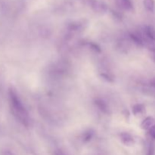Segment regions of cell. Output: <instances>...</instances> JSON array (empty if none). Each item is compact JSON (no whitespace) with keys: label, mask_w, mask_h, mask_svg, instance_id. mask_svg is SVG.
<instances>
[{"label":"cell","mask_w":155,"mask_h":155,"mask_svg":"<svg viewBox=\"0 0 155 155\" xmlns=\"http://www.w3.org/2000/svg\"><path fill=\"white\" fill-rule=\"evenodd\" d=\"M144 32L147 38H148L150 40L155 42V29L154 27L151 26H146L145 27Z\"/></svg>","instance_id":"6"},{"label":"cell","mask_w":155,"mask_h":155,"mask_svg":"<svg viewBox=\"0 0 155 155\" xmlns=\"http://www.w3.org/2000/svg\"><path fill=\"white\" fill-rule=\"evenodd\" d=\"M89 47H90L91 49L93 50L94 51H95V52H101V48H100V47L98 46L97 44L89 43Z\"/></svg>","instance_id":"12"},{"label":"cell","mask_w":155,"mask_h":155,"mask_svg":"<svg viewBox=\"0 0 155 155\" xmlns=\"http://www.w3.org/2000/svg\"><path fill=\"white\" fill-rule=\"evenodd\" d=\"M150 84H151V86H152L153 87L155 88V77L151 80V82H150Z\"/></svg>","instance_id":"15"},{"label":"cell","mask_w":155,"mask_h":155,"mask_svg":"<svg viewBox=\"0 0 155 155\" xmlns=\"http://www.w3.org/2000/svg\"><path fill=\"white\" fill-rule=\"evenodd\" d=\"M130 38L132 39V40L138 45H144V41L143 39L142 38V36H139L138 34H134V33H131L130 34Z\"/></svg>","instance_id":"8"},{"label":"cell","mask_w":155,"mask_h":155,"mask_svg":"<svg viewBox=\"0 0 155 155\" xmlns=\"http://www.w3.org/2000/svg\"><path fill=\"white\" fill-rule=\"evenodd\" d=\"M154 147L152 145H150L149 147H148V150H147L146 155H154Z\"/></svg>","instance_id":"13"},{"label":"cell","mask_w":155,"mask_h":155,"mask_svg":"<svg viewBox=\"0 0 155 155\" xmlns=\"http://www.w3.org/2000/svg\"><path fill=\"white\" fill-rule=\"evenodd\" d=\"M120 141L127 146H133L135 144V140L133 136L128 133H122L120 135Z\"/></svg>","instance_id":"3"},{"label":"cell","mask_w":155,"mask_h":155,"mask_svg":"<svg viewBox=\"0 0 155 155\" xmlns=\"http://www.w3.org/2000/svg\"><path fill=\"white\" fill-rule=\"evenodd\" d=\"M9 101H10L11 110L15 118L23 125L28 126L30 122L28 112L23 105L17 94L13 90L9 91Z\"/></svg>","instance_id":"1"},{"label":"cell","mask_w":155,"mask_h":155,"mask_svg":"<svg viewBox=\"0 0 155 155\" xmlns=\"http://www.w3.org/2000/svg\"><path fill=\"white\" fill-rule=\"evenodd\" d=\"M143 4L146 10L149 11V12H153L154 11L155 6L154 0H144Z\"/></svg>","instance_id":"10"},{"label":"cell","mask_w":155,"mask_h":155,"mask_svg":"<svg viewBox=\"0 0 155 155\" xmlns=\"http://www.w3.org/2000/svg\"><path fill=\"white\" fill-rule=\"evenodd\" d=\"M3 155H13V154H12L11 152H9V151H5V152L3 154Z\"/></svg>","instance_id":"17"},{"label":"cell","mask_w":155,"mask_h":155,"mask_svg":"<svg viewBox=\"0 0 155 155\" xmlns=\"http://www.w3.org/2000/svg\"><path fill=\"white\" fill-rule=\"evenodd\" d=\"M152 51H153V59H154V61H155V48H153Z\"/></svg>","instance_id":"16"},{"label":"cell","mask_w":155,"mask_h":155,"mask_svg":"<svg viewBox=\"0 0 155 155\" xmlns=\"http://www.w3.org/2000/svg\"><path fill=\"white\" fill-rule=\"evenodd\" d=\"M95 105L98 107L99 110H101L102 112H104V113L107 112V106L104 101L101 99H98L95 101Z\"/></svg>","instance_id":"9"},{"label":"cell","mask_w":155,"mask_h":155,"mask_svg":"<svg viewBox=\"0 0 155 155\" xmlns=\"http://www.w3.org/2000/svg\"><path fill=\"white\" fill-rule=\"evenodd\" d=\"M116 5L120 9L124 11L133 10V5L131 0H115Z\"/></svg>","instance_id":"4"},{"label":"cell","mask_w":155,"mask_h":155,"mask_svg":"<svg viewBox=\"0 0 155 155\" xmlns=\"http://www.w3.org/2000/svg\"><path fill=\"white\" fill-rule=\"evenodd\" d=\"M148 135L151 140L155 141V125L153 126L148 131Z\"/></svg>","instance_id":"11"},{"label":"cell","mask_w":155,"mask_h":155,"mask_svg":"<svg viewBox=\"0 0 155 155\" xmlns=\"http://www.w3.org/2000/svg\"><path fill=\"white\" fill-rule=\"evenodd\" d=\"M54 155H65V154L63 151H61V150H56V151H54Z\"/></svg>","instance_id":"14"},{"label":"cell","mask_w":155,"mask_h":155,"mask_svg":"<svg viewBox=\"0 0 155 155\" xmlns=\"http://www.w3.org/2000/svg\"><path fill=\"white\" fill-rule=\"evenodd\" d=\"M154 125H155V120L154 118L152 117H147L142 120L141 124V128L142 130L148 131Z\"/></svg>","instance_id":"5"},{"label":"cell","mask_w":155,"mask_h":155,"mask_svg":"<svg viewBox=\"0 0 155 155\" xmlns=\"http://www.w3.org/2000/svg\"><path fill=\"white\" fill-rule=\"evenodd\" d=\"M145 111V107L144 105L140 104H137L133 106V113L135 116H138L139 114H142Z\"/></svg>","instance_id":"7"},{"label":"cell","mask_w":155,"mask_h":155,"mask_svg":"<svg viewBox=\"0 0 155 155\" xmlns=\"http://www.w3.org/2000/svg\"><path fill=\"white\" fill-rule=\"evenodd\" d=\"M88 2L89 6L95 12L102 14L107 11V6L102 2L98 0H88Z\"/></svg>","instance_id":"2"}]
</instances>
